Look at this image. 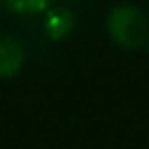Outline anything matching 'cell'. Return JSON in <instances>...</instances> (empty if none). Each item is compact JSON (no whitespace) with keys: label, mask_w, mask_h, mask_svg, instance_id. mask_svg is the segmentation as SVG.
Here are the masks:
<instances>
[{"label":"cell","mask_w":149,"mask_h":149,"mask_svg":"<svg viewBox=\"0 0 149 149\" xmlns=\"http://www.w3.org/2000/svg\"><path fill=\"white\" fill-rule=\"evenodd\" d=\"M109 37L123 49H137L147 37V19L133 5H116L107 16Z\"/></svg>","instance_id":"1"},{"label":"cell","mask_w":149,"mask_h":149,"mask_svg":"<svg viewBox=\"0 0 149 149\" xmlns=\"http://www.w3.org/2000/svg\"><path fill=\"white\" fill-rule=\"evenodd\" d=\"M26 51L14 37H0V79L16 77L23 68Z\"/></svg>","instance_id":"2"},{"label":"cell","mask_w":149,"mask_h":149,"mask_svg":"<svg viewBox=\"0 0 149 149\" xmlns=\"http://www.w3.org/2000/svg\"><path fill=\"white\" fill-rule=\"evenodd\" d=\"M44 28L54 40H61L72 30V14L70 12H51Z\"/></svg>","instance_id":"3"},{"label":"cell","mask_w":149,"mask_h":149,"mask_svg":"<svg viewBox=\"0 0 149 149\" xmlns=\"http://www.w3.org/2000/svg\"><path fill=\"white\" fill-rule=\"evenodd\" d=\"M0 5L14 14H40L51 5V0H0Z\"/></svg>","instance_id":"4"}]
</instances>
